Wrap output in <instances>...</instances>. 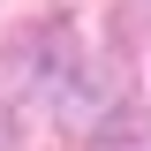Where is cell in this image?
<instances>
[{"label": "cell", "instance_id": "cell-1", "mask_svg": "<svg viewBox=\"0 0 151 151\" xmlns=\"http://www.w3.org/2000/svg\"><path fill=\"white\" fill-rule=\"evenodd\" d=\"M98 151H151V121H121V136H106Z\"/></svg>", "mask_w": 151, "mask_h": 151}]
</instances>
